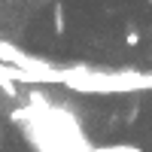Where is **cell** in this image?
<instances>
[{"label":"cell","instance_id":"obj_1","mask_svg":"<svg viewBox=\"0 0 152 152\" xmlns=\"http://www.w3.org/2000/svg\"><path fill=\"white\" fill-rule=\"evenodd\" d=\"M94 152H143L140 146H128V143H119V146H100Z\"/></svg>","mask_w":152,"mask_h":152},{"label":"cell","instance_id":"obj_3","mask_svg":"<svg viewBox=\"0 0 152 152\" xmlns=\"http://www.w3.org/2000/svg\"><path fill=\"white\" fill-rule=\"evenodd\" d=\"M125 43H128V46H137V43H140V34H137V31H128V34H125Z\"/></svg>","mask_w":152,"mask_h":152},{"label":"cell","instance_id":"obj_2","mask_svg":"<svg viewBox=\"0 0 152 152\" xmlns=\"http://www.w3.org/2000/svg\"><path fill=\"white\" fill-rule=\"evenodd\" d=\"M55 34H64V9L55 6Z\"/></svg>","mask_w":152,"mask_h":152}]
</instances>
